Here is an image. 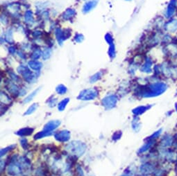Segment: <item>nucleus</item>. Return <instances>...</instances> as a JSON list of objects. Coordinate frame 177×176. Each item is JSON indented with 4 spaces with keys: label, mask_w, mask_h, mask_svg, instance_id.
<instances>
[{
    "label": "nucleus",
    "mask_w": 177,
    "mask_h": 176,
    "mask_svg": "<svg viewBox=\"0 0 177 176\" xmlns=\"http://www.w3.org/2000/svg\"><path fill=\"white\" fill-rule=\"evenodd\" d=\"M167 87L168 86L164 83H155L151 84L147 88H145L143 92H141V94L143 97H156L165 92Z\"/></svg>",
    "instance_id": "f257e3e1"
},
{
    "label": "nucleus",
    "mask_w": 177,
    "mask_h": 176,
    "mask_svg": "<svg viewBox=\"0 0 177 176\" xmlns=\"http://www.w3.org/2000/svg\"><path fill=\"white\" fill-rule=\"evenodd\" d=\"M66 149L69 153H72L73 155L80 157L86 149V146L81 141H72L66 146Z\"/></svg>",
    "instance_id": "f03ea898"
},
{
    "label": "nucleus",
    "mask_w": 177,
    "mask_h": 176,
    "mask_svg": "<svg viewBox=\"0 0 177 176\" xmlns=\"http://www.w3.org/2000/svg\"><path fill=\"white\" fill-rule=\"evenodd\" d=\"M98 95V92L95 89H84L80 93L78 99L83 101H90L95 99Z\"/></svg>",
    "instance_id": "7ed1b4c3"
},
{
    "label": "nucleus",
    "mask_w": 177,
    "mask_h": 176,
    "mask_svg": "<svg viewBox=\"0 0 177 176\" xmlns=\"http://www.w3.org/2000/svg\"><path fill=\"white\" fill-rule=\"evenodd\" d=\"M174 141V137L171 135H165L160 140V147L163 148H169L172 147V146H173Z\"/></svg>",
    "instance_id": "20e7f679"
},
{
    "label": "nucleus",
    "mask_w": 177,
    "mask_h": 176,
    "mask_svg": "<svg viewBox=\"0 0 177 176\" xmlns=\"http://www.w3.org/2000/svg\"><path fill=\"white\" fill-rule=\"evenodd\" d=\"M118 101V98L115 95H110L105 97L102 101L104 106L106 109H112L116 105Z\"/></svg>",
    "instance_id": "39448f33"
},
{
    "label": "nucleus",
    "mask_w": 177,
    "mask_h": 176,
    "mask_svg": "<svg viewBox=\"0 0 177 176\" xmlns=\"http://www.w3.org/2000/svg\"><path fill=\"white\" fill-rule=\"evenodd\" d=\"M56 140L61 142H65L67 141L70 138V133L68 130H61L58 132L54 135Z\"/></svg>",
    "instance_id": "423d86ee"
},
{
    "label": "nucleus",
    "mask_w": 177,
    "mask_h": 176,
    "mask_svg": "<svg viewBox=\"0 0 177 176\" xmlns=\"http://www.w3.org/2000/svg\"><path fill=\"white\" fill-rule=\"evenodd\" d=\"M60 125H61V121H60L58 120L50 121H49L48 123H47L45 125L43 128V131L51 133L52 130L57 128Z\"/></svg>",
    "instance_id": "0eeeda50"
},
{
    "label": "nucleus",
    "mask_w": 177,
    "mask_h": 176,
    "mask_svg": "<svg viewBox=\"0 0 177 176\" xmlns=\"http://www.w3.org/2000/svg\"><path fill=\"white\" fill-rule=\"evenodd\" d=\"M18 71L20 74H22L23 77L27 80V81L30 82V81H33V79H34L33 74H32L31 71H29L27 67H20L18 69Z\"/></svg>",
    "instance_id": "6e6552de"
},
{
    "label": "nucleus",
    "mask_w": 177,
    "mask_h": 176,
    "mask_svg": "<svg viewBox=\"0 0 177 176\" xmlns=\"http://www.w3.org/2000/svg\"><path fill=\"white\" fill-rule=\"evenodd\" d=\"M155 170L156 169L155 167H154V166L151 164H149V163L144 164V165H142V167H140V172L142 173V174H144V175H148V174L150 173H154Z\"/></svg>",
    "instance_id": "1a4fd4ad"
},
{
    "label": "nucleus",
    "mask_w": 177,
    "mask_h": 176,
    "mask_svg": "<svg viewBox=\"0 0 177 176\" xmlns=\"http://www.w3.org/2000/svg\"><path fill=\"white\" fill-rule=\"evenodd\" d=\"M97 2H98L97 0H91V1H87L83 7V12L86 13L90 11L91 10L95 7L96 5L97 4Z\"/></svg>",
    "instance_id": "9d476101"
},
{
    "label": "nucleus",
    "mask_w": 177,
    "mask_h": 176,
    "mask_svg": "<svg viewBox=\"0 0 177 176\" xmlns=\"http://www.w3.org/2000/svg\"><path fill=\"white\" fill-rule=\"evenodd\" d=\"M154 142H155V140L148 139V141H147V143H145L142 147L140 148L138 151V153H143L144 152H146V151H148V150L150 149V148L153 146Z\"/></svg>",
    "instance_id": "9b49d317"
},
{
    "label": "nucleus",
    "mask_w": 177,
    "mask_h": 176,
    "mask_svg": "<svg viewBox=\"0 0 177 176\" xmlns=\"http://www.w3.org/2000/svg\"><path fill=\"white\" fill-rule=\"evenodd\" d=\"M149 107H150L149 106H144H144H139L133 110V114L136 117H138L145 112L148 109H149Z\"/></svg>",
    "instance_id": "f8f14e48"
},
{
    "label": "nucleus",
    "mask_w": 177,
    "mask_h": 176,
    "mask_svg": "<svg viewBox=\"0 0 177 176\" xmlns=\"http://www.w3.org/2000/svg\"><path fill=\"white\" fill-rule=\"evenodd\" d=\"M33 128H22V129L19 130V131H17V133H16V134L17 135H19V136H28V135H30L32 133H33Z\"/></svg>",
    "instance_id": "ddd939ff"
},
{
    "label": "nucleus",
    "mask_w": 177,
    "mask_h": 176,
    "mask_svg": "<svg viewBox=\"0 0 177 176\" xmlns=\"http://www.w3.org/2000/svg\"><path fill=\"white\" fill-rule=\"evenodd\" d=\"M131 126H132V128L134 129V131L136 132H138L141 128V123L138 117H134V120H133L132 123H131Z\"/></svg>",
    "instance_id": "4468645a"
},
{
    "label": "nucleus",
    "mask_w": 177,
    "mask_h": 176,
    "mask_svg": "<svg viewBox=\"0 0 177 176\" xmlns=\"http://www.w3.org/2000/svg\"><path fill=\"white\" fill-rule=\"evenodd\" d=\"M29 66L33 70H40L42 68V63L38 61H30L29 63Z\"/></svg>",
    "instance_id": "2eb2a0df"
},
{
    "label": "nucleus",
    "mask_w": 177,
    "mask_h": 176,
    "mask_svg": "<svg viewBox=\"0 0 177 176\" xmlns=\"http://www.w3.org/2000/svg\"><path fill=\"white\" fill-rule=\"evenodd\" d=\"M69 99L67 98V99H63V101H61V102L59 103V104H58V110H60V111H63V110H65V108L66 106H67V104L69 103Z\"/></svg>",
    "instance_id": "dca6fc26"
},
{
    "label": "nucleus",
    "mask_w": 177,
    "mask_h": 176,
    "mask_svg": "<svg viewBox=\"0 0 177 176\" xmlns=\"http://www.w3.org/2000/svg\"><path fill=\"white\" fill-rule=\"evenodd\" d=\"M51 135V133H49V132H45V131H42L40 132V133H37L36 135L34 136V138L35 139H40L41 138L49 136V135Z\"/></svg>",
    "instance_id": "f3484780"
},
{
    "label": "nucleus",
    "mask_w": 177,
    "mask_h": 176,
    "mask_svg": "<svg viewBox=\"0 0 177 176\" xmlns=\"http://www.w3.org/2000/svg\"><path fill=\"white\" fill-rule=\"evenodd\" d=\"M56 38H57L58 41L59 43H62V42L65 40V37L63 36V33L61 31V29H56Z\"/></svg>",
    "instance_id": "a211bd4d"
},
{
    "label": "nucleus",
    "mask_w": 177,
    "mask_h": 176,
    "mask_svg": "<svg viewBox=\"0 0 177 176\" xmlns=\"http://www.w3.org/2000/svg\"><path fill=\"white\" fill-rule=\"evenodd\" d=\"M74 15H75V11H74V10L68 9L64 13V14H63V17H64L65 19H68L73 17Z\"/></svg>",
    "instance_id": "6ab92c4d"
},
{
    "label": "nucleus",
    "mask_w": 177,
    "mask_h": 176,
    "mask_svg": "<svg viewBox=\"0 0 177 176\" xmlns=\"http://www.w3.org/2000/svg\"><path fill=\"white\" fill-rule=\"evenodd\" d=\"M39 89H40V88H39V89H36L35 90H34L33 92L31 93V94H29V96H27V97H26V99L24 100V103H29V101H31L32 99H33V97H35V95H36L37 93L38 92Z\"/></svg>",
    "instance_id": "aec40b11"
},
{
    "label": "nucleus",
    "mask_w": 177,
    "mask_h": 176,
    "mask_svg": "<svg viewBox=\"0 0 177 176\" xmlns=\"http://www.w3.org/2000/svg\"><path fill=\"white\" fill-rule=\"evenodd\" d=\"M38 108V104L37 103H34L32 105H31L30 107H29L28 110L25 112L24 113V115H29L31 114H32L33 112H34L36 110V109Z\"/></svg>",
    "instance_id": "412c9836"
},
{
    "label": "nucleus",
    "mask_w": 177,
    "mask_h": 176,
    "mask_svg": "<svg viewBox=\"0 0 177 176\" xmlns=\"http://www.w3.org/2000/svg\"><path fill=\"white\" fill-rule=\"evenodd\" d=\"M166 175V170L165 169H156L154 172V176H165Z\"/></svg>",
    "instance_id": "4be33fe9"
},
{
    "label": "nucleus",
    "mask_w": 177,
    "mask_h": 176,
    "mask_svg": "<svg viewBox=\"0 0 177 176\" xmlns=\"http://www.w3.org/2000/svg\"><path fill=\"white\" fill-rule=\"evenodd\" d=\"M151 66H152V63H151V62L147 61L145 63V64L142 66V71H144V72H147V73L151 72Z\"/></svg>",
    "instance_id": "5701e85b"
},
{
    "label": "nucleus",
    "mask_w": 177,
    "mask_h": 176,
    "mask_svg": "<svg viewBox=\"0 0 177 176\" xmlns=\"http://www.w3.org/2000/svg\"><path fill=\"white\" fill-rule=\"evenodd\" d=\"M56 92L59 94H64L65 93L67 92V88L65 87L63 85H59L56 89Z\"/></svg>",
    "instance_id": "b1692460"
},
{
    "label": "nucleus",
    "mask_w": 177,
    "mask_h": 176,
    "mask_svg": "<svg viewBox=\"0 0 177 176\" xmlns=\"http://www.w3.org/2000/svg\"><path fill=\"white\" fill-rule=\"evenodd\" d=\"M161 133H162V129H160V130H157L156 132L154 133L153 134H152L150 137H149V138L148 139L155 140L156 139H157V138H158L160 135H161Z\"/></svg>",
    "instance_id": "393cba45"
},
{
    "label": "nucleus",
    "mask_w": 177,
    "mask_h": 176,
    "mask_svg": "<svg viewBox=\"0 0 177 176\" xmlns=\"http://www.w3.org/2000/svg\"><path fill=\"white\" fill-rule=\"evenodd\" d=\"M101 76H102V73H101V72L97 73V74H95V75H94V76H92V77L90 78V82L92 83L96 82V81H97L99 79H100Z\"/></svg>",
    "instance_id": "a878e982"
},
{
    "label": "nucleus",
    "mask_w": 177,
    "mask_h": 176,
    "mask_svg": "<svg viewBox=\"0 0 177 176\" xmlns=\"http://www.w3.org/2000/svg\"><path fill=\"white\" fill-rule=\"evenodd\" d=\"M25 19L26 21H27V22H30V21H31L32 19H33V14H32V13L31 12V11H28V12L26 13Z\"/></svg>",
    "instance_id": "bb28decb"
},
{
    "label": "nucleus",
    "mask_w": 177,
    "mask_h": 176,
    "mask_svg": "<svg viewBox=\"0 0 177 176\" xmlns=\"http://www.w3.org/2000/svg\"><path fill=\"white\" fill-rule=\"evenodd\" d=\"M50 53H51V52H50V50H49V49L45 50V51H43V57L44 59H45V60L47 59V58L50 56Z\"/></svg>",
    "instance_id": "cd10ccee"
},
{
    "label": "nucleus",
    "mask_w": 177,
    "mask_h": 176,
    "mask_svg": "<svg viewBox=\"0 0 177 176\" xmlns=\"http://www.w3.org/2000/svg\"><path fill=\"white\" fill-rule=\"evenodd\" d=\"M13 147H15V146H9V147L5 148V149L1 150V156L4 155L6 154V153H7L8 151H9V150H11V148H13Z\"/></svg>",
    "instance_id": "c85d7f7f"
},
{
    "label": "nucleus",
    "mask_w": 177,
    "mask_h": 176,
    "mask_svg": "<svg viewBox=\"0 0 177 176\" xmlns=\"http://www.w3.org/2000/svg\"><path fill=\"white\" fill-rule=\"evenodd\" d=\"M40 56V51H39V50H36V51H34V53H33V55H32V58H33V59H37V58H38Z\"/></svg>",
    "instance_id": "c756f323"
},
{
    "label": "nucleus",
    "mask_w": 177,
    "mask_h": 176,
    "mask_svg": "<svg viewBox=\"0 0 177 176\" xmlns=\"http://www.w3.org/2000/svg\"><path fill=\"white\" fill-rule=\"evenodd\" d=\"M83 36L81 34H77V35L75 36V41L77 42H81L83 41Z\"/></svg>",
    "instance_id": "7c9ffc66"
},
{
    "label": "nucleus",
    "mask_w": 177,
    "mask_h": 176,
    "mask_svg": "<svg viewBox=\"0 0 177 176\" xmlns=\"http://www.w3.org/2000/svg\"><path fill=\"white\" fill-rule=\"evenodd\" d=\"M56 103V99H53V100H49V105L51 107L54 106Z\"/></svg>",
    "instance_id": "2f4dec72"
}]
</instances>
